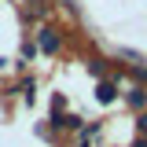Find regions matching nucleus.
<instances>
[{
    "label": "nucleus",
    "mask_w": 147,
    "mask_h": 147,
    "mask_svg": "<svg viewBox=\"0 0 147 147\" xmlns=\"http://www.w3.org/2000/svg\"><path fill=\"white\" fill-rule=\"evenodd\" d=\"M59 44H63V37H59V30H52V26H44V30H40V52H59Z\"/></svg>",
    "instance_id": "nucleus-1"
},
{
    "label": "nucleus",
    "mask_w": 147,
    "mask_h": 147,
    "mask_svg": "<svg viewBox=\"0 0 147 147\" xmlns=\"http://www.w3.org/2000/svg\"><path fill=\"white\" fill-rule=\"evenodd\" d=\"M125 99H129V107H136V110H140V107H147V88H140V85H132Z\"/></svg>",
    "instance_id": "nucleus-2"
},
{
    "label": "nucleus",
    "mask_w": 147,
    "mask_h": 147,
    "mask_svg": "<svg viewBox=\"0 0 147 147\" xmlns=\"http://www.w3.org/2000/svg\"><path fill=\"white\" fill-rule=\"evenodd\" d=\"M114 96H118V88H114V81H103V85L96 88V99H99V103H114Z\"/></svg>",
    "instance_id": "nucleus-3"
},
{
    "label": "nucleus",
    "mask_w": 147,
    "mask_h": 147,
    "mask_svg": "<svg viewBox=\"0 0 147 147\" xmlns=\"http://www.w3.org/2000/svg\"><path fill=\"white\" fill-rule=\"evenodd\" d=\"M136 129H140V136H147V114H140V121H136Z\"/></svg>",
    "instance_id": "nucleus-4"
},
{
    "label": "nucleus",
    "mask_w": 147,
    "mask_h": 147,
    "mask_svg": "<svg viewBox=\"0 0 147 147\" xmlns=\"http://www.w3.org/2000/svg\"><path fill=\"white\" fill-rule=\"evenodd\" d=\"M132 147H147V136H140V140H132Z\"/></svg>",
    "instance_id": "nucleus-5"
}]
</instances>
